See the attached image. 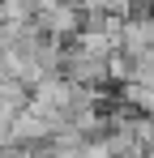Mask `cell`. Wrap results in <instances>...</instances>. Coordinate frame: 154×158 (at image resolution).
<instances>
[{"label": "cell", "instance_id": "1", "mask_svg": "<svg viewBox=\"0 0 154 158\" xmlns=\"http://www.w3.org/2000/svg\"><path fill=\"white\" fill-rule=\"evenodd\" d=\"M34 22H39V30H43L47 39H56V43H73L77 34H81V22H86V9H81L77 0H60L56 9H47V13H39Z\"/></svg>", "mask_w": 154, "mask_h": 158}, {"label": "cell", "instance_id": "2", "mask_svg": "<svg viewBox=\"0 0 154 158\" xmlns=\"http://www.w3.org/2000/svg\"><path fill=\"white\" fill-rule=\"evenodd\" d=\"M154 47V13H128L120 22V56L137 60Z\"/></svg>", "mask_w": 154, "mask_h": 158}, {"label": "cell", "instance_id": "3", "mask_svg": "<svg viewBox=\"0 0 154 158\" xmlns=\"http://www.w3.org/2000/svg\"><path fill=\"white\" fill-rule=\"evenodd\" d=\"M56 4H60V0H30V9H34V17H39V13H47V9H56Z\"/></svg>", "mask_w": 154, "mask_h": 158}]
</instances>
